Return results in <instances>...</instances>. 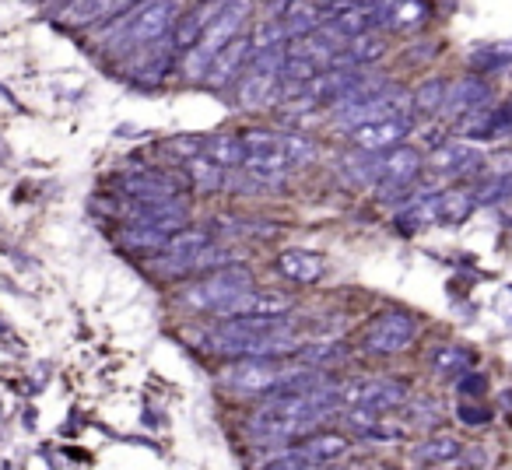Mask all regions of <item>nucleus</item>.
Instances as JSON below:
<instances>
[{"label":"nucleus","instance_id":"obj_1","mask_svg":"<svg viewBox=\"0 0 512 470\" xmlns=\"http://www.w3.org/2000/svg\"><path fill=\"white\" fill-rule=\"evenodd\" d=\"M341 411V383L320 386V390L306 393H281V397H267V404L253 414V435L264 442H288L309 435L313 425L327 421L330 414Z\"/></svg>","mask_w":512,"mask_h":470},{"label":"nucleus","instance_id":"obj_2","mask_svg":"<svg viewBox=\"0 0 512 470\" xmlns=\"http://www.w3.org/2000/svg\"><path fill=\"white\" fill-rule=\"evenodd\" d=\"M242 141H246V162L235 172L256 190H278L292 169L316 162V144L292 130H253Z\"/></svg>","mask_w":512,"mask_h":470},{"label":"nucleus","instance_id":"obj_3","mask_svg":"<svg viewBox=\"0 0 512 470\" xmlns=\"http://www.w3.org/2000/svg\"><path fill=\"white\" fill-rule=\"evenodd\" d=\"M179 18V0H137L127 11L99 22V43L109 60H127L144 46L165 43Z\"/></svg>","mask_w":512,"mask_h":470},{"label":"nucleus","instance_id":"obj_4","mask_svg":"<svg viewBox=\"0 0 512 470\" xmlns=\"http://www.w3.org/2000/svg\"><path fill=\"white\" fill-rule=\"evenodd\" d=\"M249 8H253L249 0H225V4L214 11L211 22H207L204 32H200V39L186 50L183 78L190 81V85H197V81L207 78V71H211V64H214V57H218L221 46L242 32V22L249 18Z\"/></svg>","mask_w":512,"mask_h":470},{"label":"nucleus","instance_id":"obj_5","mask_svg":"<svg viewBox=\"0 0 512 470\" xmlns=\"http://www.w3.org/2000/svg\"><path fill=\"white\" fill-rule=\"evenodd\" d=\"M292 369L295 365L281 362V358H232V362L221 369L218 383L242 400L281 397L288 379H292Z\"/></svg>","mask_w":512,"mask_h":470},{"label":"nucleus","instance_id":"obj_6","mask_svg":"<svg viewBox=\"0 0 512 470\" xmlns=\"http://www.w3.org/2000/svg\"><path fill=\"white\" fill-rule=\"evenodd\" d=\"M256 285V274L249 271V267L242 264H225L218 267V271H207L200 274L193 285L183 288V306L197 309V313H214V309L221 306V302L235 299L239 292H246V288Z\"/></svg>","mask_w":512,"mask_h":470},{"label":"nucleus","instance_id":"obj_7","mask_svg":"<svg viewBox=\"0 0 512 470\" xmlns=\"http://www.w3.org/2000/svg\"><path fill=\"white\" fill-rule=\"evenodd\" d=\"M414 337H418L414 316L400 313V309H386V313L372 316L369 327L362 330V351L379 355V358H390V355H400V351L411 348Z\"/></svg>","mask_w":512,"mask_h":470},{"label":"nucleus","instance_id":"obj_8","mask_svg":"<svg viewBox=\"0 0 512 470\" xmlns=\"http://www.w3.org/2000/svg\"><path fill=\"white\" fill-rule=\"evenodd\" d=\"M407 400V386L397 379H358V383L341 386V407H365V411L379 414L400 407Z\"/></svg>","mask_w":512,"mask_h":470},{"label":"nucleus","instance_id":"obj_9","mask_svg":"<svg viewBox=\"0 0 512 470\" xmlns=\"http://www.w3.org/2000/svg\"><path fill=\"white\" fill-rule=\"evenodd\" d=\"M414 130V120L407 116V109L400 113H390V116H379V120H369V123H358L351 127V144L355 151H386V148H397L411 137Z\"/></svg>","mask_w":512,"mask_h":470},{"label":"nucleus","instance_id":"obj_10","mask_svg":"<svg viewBox=\"0 0 512 470\" xmlns=\"http://www.w3.org/2000/svg\"><path fill=\"white\" fill-rule=\"evenodd\" d=\"M407 92L400 85H386L379 88V92H372L369 99L362 102H348V106H337L334 113V127L341 130H351L358 127V123H369V120H379V116H390V113H400V109H407Z\"/></svg>","mask_w":512,"mask_h":470},{"label":"nucleus","instance_id":"obj_11","mask_svg":"<svg viewBox=\"0 0 512 470\" xmlns=\"http://www.w3.org/2000/svg\"><path fill=\"white\" fill-rule=\"evenodd\" d=\"M295 299L285 292H264V288H246L235 299L221 302L214 309L218 320H232V316H292Z\"/></svg>","mask_w":512,"mask_h":470},{"label":"nucleus","instance_id":"obj_12","mask_svg":"<svg viewBox=\"0 0 512 470\" xmlns=\"http://www.w3.org/2000/svg\"><path fill=\"white\" fill-rule=\"evenodd\" d=\"M484 151H477L474 144L467 141H439L428 155V169L435 176H446V179H467L474 172L484 169Z\"/></svg>","mask_w":512,"mask_h":470},{"label":"nucleus","instance_id":"obj_13","mask_svg":"<svg viewBox=\"0 0 512 470\" xmlns=\"http://www.w3.org/2000/svg\"><path fill=\"white\" fill-rule=\"evenodd\" d=\"M120 190L130 200H151V197H183L186 179L172 176L165 169H141V172H127L120 179Z\"/></svg>","mask_w":512,"mask_h":470},{"label":"nucleus","instance_id":"obj_14","mask_svg":"<svg viewBox=\"0 0 512 470\" xmlns=\"http://www.w3.org/2000/svg\"><path fill=\"white\" fill-rule=\"evenodd\" d=\"M249 57H253V39H249L246 32H239V36H232L218 50V57H214V64H211V71H207L204 81H207V85H214V88L235 85V78L246 71Z\"/></svg>","mask_w":512,"mask_h":470},{"label":"nucleus","instance_id":"obj_15","mask_svg":"<svg viewBox=\"0 0 512 470\" xmlns=\"http://www.w3.org/2000/svg\"><path fill=\"white\" fill-rule=\"evenodd\" d=\"M488 102H491V88L484 85V74H467V78L456 81V85H446V102H442L439 116L456 120V116H463L467 109L488 106Z\"/></svg>","mask_w":512,"mask_h":470},{"label":"nucleus","instance_id":"obj_16","mask_svg":"<svg viewBox=\"0 0 512 470\" xmlns=\"http://www.w3.org/2000/svg\"><path fill=\"white\" fill-rule=\"evenodd\" d=\"M274 267L288 281H295V285H316L323 278V271H327V260L316 250H281Z\"/></svg>","mask_w":512,"mask_h":470},{"label":"nucleus","instance_id":"obj_17","mask_svg":"<svg viewBox=\"0 0 512 470\" xmlns=\"http://www.w3.org/2000/svg\"><path fill=\"white\" fill-rule=\"evenodd\" d=\"M348 449H351V442H348V435H341V432H309V435H302V442H299V453L309 460V467H327V463L344 460Z\"/></svg>","mask_w":512,"mask_h":470},{"label":"nucleus","instance_id":"obj_18","mask_svg":"<svg viewBox=\"0 0 512 470\" xmlns=\"http://www.w3.org/2000/svg\"><path fill=\"white\" fill-rule=\"evenodd\" d=\"M225 179H228V169L225 165H218L211 155H193V158H186V183L190 186H197L200 193H218V190H225Z\"/></svg>","mask_w":512,"mask_h":470},{"label":"nucleus","instance_id":"obj_19","mask_svg":"<svg viewBox=\"0 0 512 470\" xmlns=\"http://www.w3.org/2000/svg\"><path fill=\"white\" fill-rule=\"evenodd\" d=\"M428 365H432L439 376L456 379L467 369H474V355H470L467 348H460V344H439V348L428 351Z\"/></svg>","mask_w":512,"mask_h":470},{"label":"nucleus","instance_id":"obj_20","mask_svg":"<svg viewBox=\"0 0 512 470\" xmlns=\"http://www.w3.org/2000/svg\"><path fill=\"white\" fill-rule=\"evenodd\" d=\"M512 67V43H481L470 50V71L474 74H495Z\"/></svg>","mask_w":512,"mask_h":470},{"label":"nucleus","instance_id":"obj_21","mask_svg":"<svg viewBox=\"0 0 512 470\" xmlns=\"http://www.w3.org/2000/svg\"><path fill=\"white\" fill-rule=\"evenodd\" d=\"M477 207V197L463 186L456 190H439V221L442 225H460L470 218V211Z\"/></svg>","mask_w":512,"mask_h":470},{"label":"nucleus","instance_id":"obj_22","mask_svg":"<svg viewBox=\"0 0 512 470\" xmlns=\"http://www.w3.org/2000/svg\"><path fill=\"white\" fill-rule=\"evenodd\" d=\"M414 463H425V467H439V463H453L460 460V442L453 435H435V439H425L411 456Z\"/></svg>","mask_w":512,"mask_h":470},{"label":"nucleus","instance_id":"obj_23","mask_svg":"<svg viewBox=\"0 0 512 470\" xmlns=\"http://www.w3.org/2000/svg\"><path fill=\"white\" fill-rule=\"evenodd\" d=\"M428 18V0H393L383 32H414Z\"/></svg>","mask_w":512,"mask_h":470},{"label":"nucleus","instance_id":"obj_24","mask_svg":"<svg viewBox=\"0 0 512 470\" xmlns=\"http://www.w3.org/2000/svg\"><path fill=\"white\" fill-rule=\"evenodd\" d=\"M204 155H211L218 165H225V169H239L242 162H246V141L242 137H207L204 141Z\"/></svg>","mask_w":512,"mask_h":470},{"label":"nucleus","instance_id":"obj_25","mask_svg":"<svg viewBox=\"0 0 512 470\" xmlns=\"http://www.w3.org/2000/svg\"><path fill=\"white\" fill-rule=\"evenodd\" d=\"M344 355H348L344 341H313V344H299V351H295L292 358H299V362H306V365H323V369H330V365H337Z\"/></svg>","mask_w":512,"mask_h":470},{"label":"nucleus","instance_id":"obj_26","mask_svg":"<svg viewBox=\"0 0 512 470\" xmlns=\"http://www.w3.org/2000/svg\"><path fill=\"white\" fill-rule=\"evenodd\" d=\"M414 109H418L421 116H439V109H442V102H446V81H439V78H432V81H425V85H418V92H414Z\"/></svg>","mask_w":512,"mask_h":470},{"label":"nucleus","instance_id":"obj_27","mask_svg":"<svg viewBox=\"0 0 512 470\" xmlns=\"http://www.w3.org/2000/svg\"><path fill=\"white\" fill-rule=\"evenodd\" d=\"M484 390H488V376H484V372L467 369L463 376H456V393H460V397L481 400V397H484Z\"/></svg>","mask_w":512,"mask_h":470},{"label":"nucleus","instance_id":"obj_28","mask_svg":"<svg viewBox=\"0 0 512 470\" xmlns=\"http://www.w3.org/2000/svg\"><path fill=\"white\" fill-rule=\"evenodd\" d=\"M456 421H460V425H467V428H481V425H488V421H491V411H488V407H481V404H470V400H463V404H456Z\"/></svg>","mask_w":512,"mask_h":470},{"label":"nucleus","instance_id":"obj_29","mask_svg":"<svg viewBox=\"0 0 512 470\" xmlns=\"http://www.w3.org/2000/svg\"><path fill=\"white\" fill-rule=\"evenodd\" d=\"M204 141L207 137H179V141H169L165 144V151H169L172 158H193L204 151Z\"/></svg>","mask_w":512,"mask_h":470},{"label":"nucleus","instance_id":"obj_30","mask_svg":"<svg viewBox=\"0 0 512 470\" xmlns=\"http://www.w3.org/2000/svg\"><path fill=\"white\" fill-rule=\"evenodd\" d=\"M267 467H271V470H309V460L299 453V446H295V449H285V456H274V460H267Z\"/></svg>","mask_w":512,"mask_h":470},{"label":"nucleus","instance_id":"obj_31","mask_svg":"<svg viewBox=\"0 0 512 470\" xmlns=\"http://www.w3.org/2000/svg\"><path fill=\"white\" fill-rule=\"evenodd\" d=\"M64 4H71V0H43V8H46V11H60Z\"/></svg>","mask_w":512,"mask_h":470},{"label":"nucleus","instance_id":"obj_32","mask_svg":"<svg viewBox=\"0 0 512 470\" xmlns=\"http://www.w3.org/2000/svg\"><path fill=\"white\" fill-rule=\"evenodd\" d=\"M509 116H512V109H509Z\"/></svg>","mask_w":512,"mask_h":470}]
</instances>
